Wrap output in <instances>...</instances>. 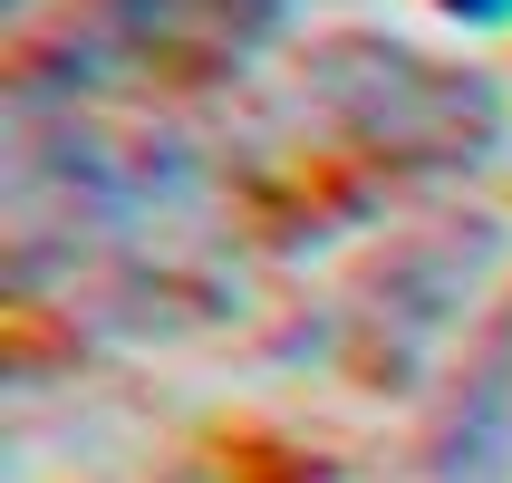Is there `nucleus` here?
Here are the masks:
<instances>
[{"label":"nucleus","mask_w":512,"mask_h":483,"mask_svg":"<svg viewBox=\"0 0 512 483\" xmlns=\"http://www.w3.org/2000/svg\"><path fill=\"white\" fill-rule=\"evenodd\" d=\"M281 20L290 0H87V29L126 58H194V68H232Z\"/></svg>","instance_id":"3"},{"label":"nucleus","mask_w":512,"mask_h":483,"mask_svg":"<svg viewBox=\"0 0 512 483\" xmlns=\"http://www.w3.org/2000/svg\"><path fill=\"white\" fill-rule=\"evenodd\" d=\"M493 252H503V232H445V242H416V252L377 261L368 290L348 300V329H358V368L387 387V368H426L435 348L464 329L474 310V290H484Z\"/></svg>","instance_id":"2"},{"label":"nucleus","mask_w":512,"mask_h":483,"mask_svg":"<svg viewBox=\"0 0 512 483\" xmlns=\"http://www.w3.org/2000/svg\"><path fill=\"white\" fill-rule=\"evenodd\" d=\"M310 87L339 97V126L358 145H493V87L484 78H445L416 49H377V39H339L310 58Z\"/></svg>","instance_id":"1"},{"label":"nucleus","mask_w":512,"mask_h":483,"mask_svg":"<svg viewBox=\"0 0 512 483\" xmlns=\"http://www.w3.org/2000/svg\"><path fill=\"white\" fill-rule=\"evenodd\" d=\"M445 20H464V29H503L512 20V0H435Z\"/></svg>","instance_id":"5"},{"label":"nucleus","mask_w":512,"mask_h":483,"mask_svg":"<svg viewBox=\"0 0 512 483\" xmlns=\"http://www.w3.org/2000/svg\"><path fill=\"white\" fill-rule=\"evenodd\" d=\"M426 483H512V310L455 368V397L426 435Z\"/></svg>","instance_id":"4"}]
</instances>
